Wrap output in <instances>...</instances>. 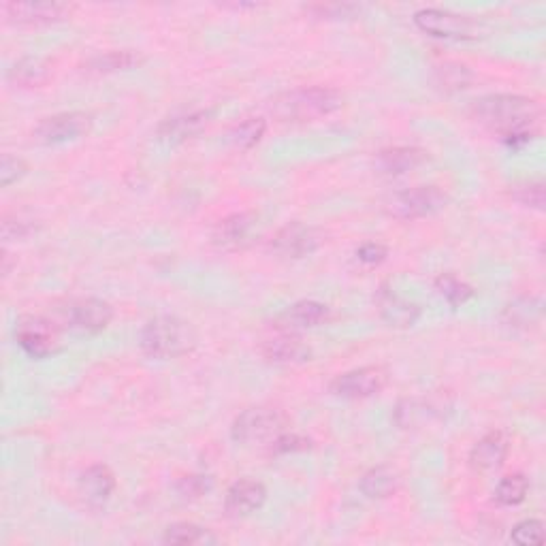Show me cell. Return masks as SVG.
<instances>
[{"label":"cell","mask_w":546,"mask_h":546,"mask_svg":"<svg viewBox=\"0 0 546 546\" xmlns=\"http://www.w3.org/2000/svg\"><path fill=\"white\" fill-rule=\"evenodd\" d=\"M515 199L525 205V207H534V210H542L544 207V184L532 182V184H523L515 190Z\"/></svg>","instance_id":"37"},{"label":"cell","mask_w":546,"mask_h":546,"mask_svg":"<svg viewBox=\"0 0 546 546\" xmlns=\"http://www.w3.org/2000/svg\"><path fill=\"white\" fill-rule=\"evenodd\" d=\"M387 382H389L387 369L380 365H365L337 376L329 384V391L331 395L342 399H367L378 395L387 387Z\"/></svg>","instance_id":"8"},{"label":"cell","mask_w":546,"mask_h":546,"mask_svg":"<svg viewBox=\"0 0 546 546\" xmlns=\"http://www.w3.org/2000/svg\"><path fill=\"white\" fill-rule=\"evenodd\" d=\"M288 416L278 408L254 406L244 410L231 425V438L239 444H271L286 431Z\"/></svg>","instance_id":"4"},{"label":"cell","mask_w":546,"mask_h":546,"mask_svg":"<svg viewBox=\"0 0 546 546\" xmlns=\"http://www.w3.org/2000/svg\"><path fill=\"white\" fill-rule=\"evenodd\" d=\"M308 11L314 13L316 18L346 20V18H352V15L361 9L357 5H312V7H308Z\"/></svg>","instance_id":"38"},{"label":"cell","mask_w":546,"mask_h":546,"mask_svg":"<svg viewBox=\"0 0 546 546\" xmlns=\"http://www.w3.org/2000/svg\"><path fill=\"white\" fill-rule=\"evenodd\" d=\"M401 485V476L391 465H376V468L367 470L361 480L359 489L369 500H387Z\"/></svg>","instance_id":"24"},{"label":"cell","mask_w":546,"mask_h":546,"mask_svg":"<svg viewBox=\"0 0 546 546\" xmlns=\"http://www.w3.org/2000/svg\"><path fill=\"white\" fill-rule=\"evenodd\" d=\"M320 244H323V235L303 222L286 224L273 237V250L288 256V259H303V256L316 252Z\"/></svg>","instance_id":"11"},{"label":"cell","mask_w":546,"mask_h":546,"mask_svg":"<svg viewBox=\"0 0 546 546\" xmlns=\"http://www.w3.org/2000/svg\"><path fill=\"white\" fill-rule=\"evenodd\" d=\"M210 489H212V478L203 474L184 476L178 483V493L184 497V500H197V497L205 495Z\"/></svg>","instance_id":"34"},{"label":"cell","mask_w":546,"mask_h":546,"mask_svg":"<svg viewBox=\"0 0 546 546\" xmlns=\"http://www.w3.org/2000/svg\"><path fill=\"white\" fill-rule=\"evenodd\" d=\"M139 346L150 359L167 361L188 355L197 346V331L184 318L156 316L141 329Z\"/></svg>","instance_id":"2"},{"label":"cell","mask_w":546,"mask_h":546,"mask_svg":"<svg viewBox=\"0 0 546 546\" xmlns=\"http://www.w3.org/2000/svg\"><path fill=\"white\" fill-rule=\"evenodd\" d=\"M512 542L519 546H532L544 542V523L538 519H525L512 527Z\"/></svg>","instance_id":"32"},{"label":"cell","mask_w":546,"mask_h":546,"mask_svg":"<svg viewBox=\"0 0 546 546\" xmlns=\"http://www.w3.org/2000/svg\"><path fill=\"white\" fill-rule=\"evenodd\" d=\"M15 340L30 359H45L56 352V331L52 323L39 318L28 316L20 320L18 331H15Z\"/></svg>","instance_id":"10"},{"label":"cell","mask_w":546,"mask_h":546,"mask_svg":"<svg viewBox=\"0 0 546 546\" xmlns=\"http://www.w3.org/2000/svg\"><path fill=\"white\" fill-rule=\"evenodd\" d=\"M143 58L131 50H116V52H107V54H99L94 56L92 60H88V71L94 73H116V71H126L133 69L141 62Z\"/></svg>","instance_id":"26"},{"label":"cell","mask_w":546,"mask_h":546,"mask_svg":"<svg viewBox=\"0 0 546 546\" xmlns=\"http://www.w3.org/2000/svg\"><path fill=\"white\" fill-rule=\"evenodd\" d=\"M37 231V224L32 218H24L22 214H9L3 218V239L5 242H15L24 239Z\"/></svg>","instance_id":"33"},{"label":"cell","mask_w":546,"mask_h":546,"mask_svg":"<svg viewBox=\"0 0 546 546\" xmlns=\"http://www.w3.org/2000/svg\"><path fill=\"white\" fill-rule=\"evenodd\" d=\"M529 491V480L523 474H510L495 487V500L502 506H519Z\"/></svg>","instance_id":"29"},{"label":"cell","mask_w":546,"mask_h":546,"mask_svg":"<svg viewBox=\"0 0 546 546\" xmlns=\"http://www.w3.org/2000/svg\"><path fill=\"white\" fill-rule=\"evenodd\" d=\"M267 502V489L259 480L242 478L233 483L224 497V510L233 519H244L259 512Z\"/></svg>","instance_id":"12"},{"label":"cell","mask_w":546,"mask_h":546,"mask_svg":"<svg viewBox=\"0 0 546 546\" xmlns=\"http://www.w3.org/2000/svg\"><path fill=\"white\" fill-rule=\"evenodd\" d=\"M433 286H436L440 297H444L453 308H459V305L468 303L474 297V288L465 280L457 278L455 273H440Z\"/></svg>","instance_id":"27"},{"label":"cell","mask_w":546,"mask_h":546,"mask_svg":"<svg viewBox=\"0 0 546 546\" xmlns=\"http://www.w3.org/2000/svg\"><path fill=\"white\" fill-rule=\"evenodd\" d=\"M265 131H267V122L263 118H246L231 128L229 139L235 148L250 150L263 139Z\"/></svg>","instance_id":"28"},{"label":"cell","mask_w":546,"mask_h":546,"mask_svg":"<svg viewBox=\"0 0 546 546\" xmlns=\"http://www.w3.org/2000/svg\"><path fill=\"white\" fill-rule=\"evenodd\" d=\"M308 448H312V442L308 438L297 436V433H286V431L271 442V451L278 455L301 453V451H308Z\"/></svg>","instance_id":"35"},{"label":"cell","mask_w":546,"mask_h":546,"mask_svg":"<svg viewBox=\"0 0 546 546\" xmlns=\"http://www.w3.org/2000/svg\"><path fill=\"white\" fill-rule=\"evenodd\" d=\"M429 160V152L414 146H397L382 150L376 158V165L387 175H404L408 171L419 169Z\"/></svg>","instance_id":"22"},{"label":"cell","mask_w":546,"mask_h":546,"mask_svg":"<svg viewBox=\"0 0 546 546\" xmlns=\"http://www.w3.org/2000/svg\"><path fill=\"white\" fill-rule=\"evenodd\" d=\"M116 491V474L111 472L109 465L94 463L79 476V495L84 497L86 504L92 508L105 506L111 495Z\"/></svg>","instance_id":"19"},{"label":"cell","mask_w":546,"mask_h":546,"mask_svg":"<svg viewBox=\"0 0 546 546\" xmlns=\"http://www.w3.org/2000/svg\"><path fill=\"white\" fill-rule=\"evenodd\" d=\"M436 82L446 92H455L470 86L472 73L468 71V67H463V64H444V67L436 71Z\"/></svg>","instance_id":"30"},{"label":"cell","mask_w":546,"mask_h":546,"mask_svg":"<svg viewBox=\"0 0 546 546\" xmlns=\"http://www.w3.org/2000/svg\"><path fill=\"white\" fill-rule=\"evenodd\" d=\"M90 128L92 116L86 111H62V114L43 118L32 131V137L43 146H62V143L86 137Z\"/></svg>","instance_id":"7"},{"label":"cell","mask_w":546,"mask_h":546,"mask_svg":"<svg viewBox=\"0 0 546 546\" xmlns=\"http://www.w3.org/2000/svg\"><path fill=\"white\" fill-rule=\"evenodd\" d=\"M376 303H378V312H380L382 320L389 327L410 329V327H414L416 323H419V318H421L419 305L404 299V297H399L387 286H382L378 291Z\"/></svg>","instance_id":"18"},{"label":"cell","mask_w":546,"mask_h":546,"mask_svg":"<svg viewBox=\"0 0 546 546\" xmlns=\"http://www.w3.org/2000/svg\"><path fill=\"white\" fill-rule=\"evenodd\" d=\"M474 118L506 139L519 133H534L540 107L534 99L523 94H487L474 103Z\"/></svg>","instance_id":"1"},{"label":"cell","mask_w":546,"mask_h":546,"mask_svg":"<svg viewBox=\"0 0 546 546\" xmlns=\"http://www.w3.org/2000/svg\"><path fill=\"white\" fill-rule=\"evenodd\" d=\"M26 173H28V165L22 158L11 156V154L3 156V163H0V178H3L5 188H9L13 182L22 180Z\"/></svg>","instance_id":"36"},{"label":"cell","mask_w":546,"mask_h":546,"mask_svg":"<svg viewBox=\"0 0 546 546\" xmlns=\"http://www.w3.org/2000/svg\"><path fill=\"white\" fill-rule=\"evenodd\" d=\"M387 254H389L387 246H382V244H378V242H365V244H361V246L357 248V252H355L357 261L363 263V265H367V267H376V265H380L384 259H387Z\"/></svg>","instance_id":"39"},{"label":"cell","mask_w":546,"mask_h":546,"mask_svg":"<svg viewBox=\"0 0 546 546\" xmlns=\"http://www.w3.org/2000/svg\"><path fill=\"white\" fill-rule=\"evenodd\" d=\"M212 122V111H186V114H178L167 118L158 126V139L169 146H178L188 139H195L199 133H203Z\"/></svg>","instance_id":"14"},{"label":"cell","mask_w":546,"mask_h":546,"mask_svg":"<svg viewBox=\"0 0 546 546\" xmlns=\"http://www.w3.org/2000/svg\"><path fill=\"white\" fill-rule=\"evenodd\" d=\"M67 318L71 329L86 335H96L103 333L111 325V320H114V308L103 299L86 297L77 299L69 305Z\"/></svg>","instance_id":"9"},{"label":"cell","mask_w":546,"mask_h":546,"mask_svg":"<svg viewBox=\"0 0 546 546\" xmlns=\"http://www.w3.org/2000/svg\"><path fill=\"white\" fill-rule=\"evenodd\" d=\"M508 448H510V442H508V436L504 431L495 429V431L485 433V436L480 438L470 451L472 470H476V472L497 470L506 461Z\"/></svg>","instance_id":"20"},{"label":"cell","mask_w":546,"mask_h":546,"mask_svg":"<svg viewBox=\"0 0 546 546\" xmlns=\"http://www.w3.org/2000/svg\"><path fill=\"white\" fill-rule=\"evenodd\" d=\"M71 7L64 3H7V20L18 26H43L67 18Z\"/></svg>","instance_id":"17"},{"label":"cell","mask_w":546,"mask_h":546,"mask_svg":"<svg viewBox=\"0 0 546 546\" xmlns=\"http://www.w3.org/2000/svg\"><path fill=\"white\" fill-rule=\"evenodd\" d=\"M414 24L425 35L451 41H470L478 37V24L468 15H459L446 9H421L414 13Z\"/></svg>","instance_id":"6"},{"label":"cell","mask_w":546,"mask_h":546,"mask_svg":"<svg viewBox=\"0 0 546 546\" xmlns=\"http://www.w3.org/2000/svg\"><path fill=\"white\" fill-rule=\"evenodd\" d=\"M344 105V96L327 86H303L282 92L271 103L273 116L282 122H314L331 116Z\"/></svg>","instance_id":"3"},{"label":"cell","mask_w":546,"mask_h":546,"mask_svg":"<svg viewBox=\"0 0 546 546\" xmlns=\"http://www.w3.org/2000/svg\"><path fill=\"white\" fill-rule=\"evenodd\" d=\"M52 77V67L50 62L39 56H26L20 58L9 69L7 79L18 88H41L47 84V79Z\"/></svg>","instance_id":"23"},{"label":"cell","mask_w":546,"mask_h":546,"mask_svg":"<svg viewBox=\"0 0 546 546\" xmlns=\"http://www.w3.org/2000/svg\"><path fill=\"white\" fill-rule=\"evenodd\" d=\"M448 203L446 192L438 186H414L406 188L387 201L389 216L397 220H416L438 214Z\"/></svg>","instance_id":"5"},{"label":"cell","mask_w":546,"mask_h":546,"mask_svg":"<svg viewBox=\"0 0 546 546\" xmlns=\"http://www.w3.org/2000/svg\"><path fill=\"white\" fill-rule=\"evenodd\" d=\"M540 316V303L536 299H519L506 308V318L512 327H529Z\"/></svg>","instance_id":"31"},{"label":"cell","mask_w":546,"mask_h":546,"mask_svg":"<svg viewBox=\"0 0 546 546\" xmlns=\"http://www.w3.org/2000/svg\"><path fill=\"white\" fill-rule=\"evenodd\" d=\"M331 318L329 305L314 301V299H303L297 301L276 318V329L278 331H301V329H314L325 325Z\"/></svg>","instance_id":"13"},{"label":"cell","mask_w":546,"mask_h":546,"mask_svg":"<svg viewBox=\"0 0 546 546\" xmlns=\"http://www.w3.org/2000/svg\"><path fill=\"white\" fill-rule=\"evenodd\" d=\"M444 408H448L444 401L436 397H408L401 399L395 408V423L401 429H419L429 425L431 421H438L444 416Z\"/></svg>","instance_id":"15"},{"label":"cell","mask_w":546,"mask_h":546,"mask_svg":"<svg viewBox=\"0 0 546 546\" xmlns=\"http://www.w3.org/2000/svg\"><path fill=\"white\" fill-rule=\"evenodd\" d=\"M256 227V216L250 212H237L227 218H222L214 229V244L224 250H235L248 242Z\"/></svg>","instance_id":"21"},{"label":"cell","mask_w":546,"mask_h":546,"mask_svg":"<svg viewBox=\"0 0 546 546\" xmlns=\"http://www.w3.org/2000/svg\"><path fill=\"white\" fill-rule=\"evenodd\" d=\"M263 357L273 365H299L310 361L312 350L299 335L291 331H280L278 335L269 337L261 346Z\"/></svg>","instance_id":"16"},{"label":"cell","mask_w":546,"mask_h":546,"mask_svg":"<svg viewBox=\"0 0 546 546\" xmlns=\"http://www.w3.org/2000/svg\"><path fill=\"white\" fill-rule=\"evenodd\" d=\"M165 544H180V546H192V544H214L216 536L201 525L195 523H173L165 529L163 536Z\"/></svg>","instance_id":"25"}]
</instances>
